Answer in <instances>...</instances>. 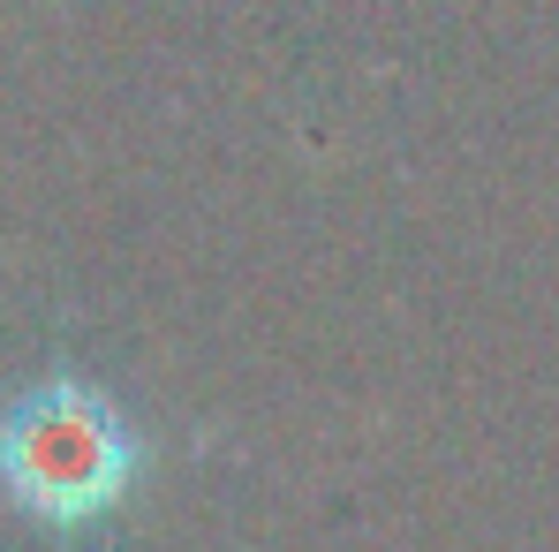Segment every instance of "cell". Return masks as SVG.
Returning <instances> with one entry per match:
<instances>
[{
	"mask_svg": "<svg viewBox=\"0 0 559 552\" xmlns=\"http://www.w3.org/2000/svg\"><path fill=\"white\" fill-rule=\"evenodd\" d=\"M136 477L144 439L129 409L76 371H53L0 409V500L53 538H84L114 522Z\"/></svg>",
	"mask_w": 559,
	"mask_h": 552,
	"instance_id": "cell-1",
	"label": "cell"
}]
</instances>
